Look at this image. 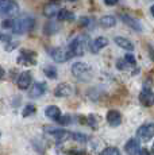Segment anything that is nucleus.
<instances>
[{"instance_id":"423d86ee","label":"nucleus","mask_w":154,"mask_h":155,"mask_svg":"<svg viewBox=\"0 0 154 155\" xmlns=\"http://www.w3.org/2000/svg\"><path fill=\"white\" fill-rule=\"evenodd\" d=\"M137 135L142 140H150L154 136V123L143 124L142 127H139V130L137 131Z\"/></svg>"},{"instance_id":"c9c22d12","label":"nucleus","mask_w":154,"mask_h":155,"mask_svg":"<svg viewBox=\"0 0 154 155\" xmlns=\"http://www.w3.org/2000/svg\"><path fill=\"white\" fill-rule=\"evenodd\" d=\"M152 150H153V155H154V143H153V147H152Z\"/></svg>"},{"instance_id":"f704fd0d","label":"nucleus","mask_w":154,"mask_h":155,"mask_svg":"<svg viewBox=\"0 0 154 155\" xmlns=\"http://www.w3.org/2000/svg\"><path fill=\"white\" fill-rule=\"evenodd\" d=\"M150 12H152V15L154 16V4L152 5V8H150Z\"/></svg>"},{"instance_id":"cd10ccee","label":"nucleus","mask_w":154,"mask_h":155,"mask_svg":"<svg viewBox=\"0 0 154 155\" xmlns=\"http://www.w3.org/2000/svg\"><path fill=\"white\" fill-rule=\"evenodd\" d=\"M58 123L61 124V126H68V124L70 123V121H72V117H70V116H60V119H58Z\"/></svg>"},{"instance_id":"dca6fc26","label":"nucleus","mask_w":154,"mask_h":155,"mask_svg":"<svg viewBox=\"0 0 154 155\" xmlns=\"http://www.w3.org/2000/svg\"><path fill=\"white\" fill-rule=\"evenodd\" d=\"M45 115H46L49 119H52V120H55V121H57L58 119H60V116H61V111H60V108H58V107H55V105H49V107H47V108L45 109Z\"/></svg>"},{"instance_id":"a211bd4d","label":"nucleus","mask_w":154,"mask_h":155,"mask_svg":"<svg viewBox=\"0 0 154 155\" xmlns=\"http://www.w3.org/2000/svg\"><path fill=\"white\" fill-rule=\"evenodd\" d=\"M57 12H58V7H57V4H54V3H47L45 5V8H43V15L47 18L55 16Z\"/></svg>"},{"instance_id":"4be33fe9","label":"nucleus","mask_w":154,"mask_h":155,"mask_svg":"<svg viewBox=\"0 0 154 155\" xmlns=\"http://www.w3.org/2000/svg\"><path fill=\"white\" fill-rule=\"evenodd\" d=\"M43 71H45L46 77H49V78H52V80L57 78V69L54 66H46L43 69Z\"/></svg>"},{"instance_id":"393cba45","label":"nucleus","mask_w":154,"mask_h":155,"mask_svg":"<svg viewBox=\"0 0 154 155\" xmlns=\"http://www.w3.org/2000/svg\"><path fill=\"white\" fill-rule=\"evenodd\" d=\"M100 155H120V153L116 147H107L100 153Z\"/></svg>"},{"instance_id":"5701e85b","label":"nucleus","mask_w":154,"mask_h":155,"mask_svg":"<svg viewBox=\"0 0 154 155\" xmlns=\"http://www.w3.org/2000/svg\"><path fill=\"white\" fill-rule=\"evenodd\" d=\"M72 139H75L76 142H80V143L88 142V136L85 135V134H80V132H73L72 134Z\"/></svg>"},{"instance_id":"2f4dec72","label":"nucleus","mask_w":154,"mask_h":155,"mask_svg":"<svg viewBox=\"0 0 154 155\" xmlns=\"http://www.w3.org/2000/svg\"><path fill=\"white\" fill-rule=\"evenodd\" d=\"M118 2H119V0H104V3L107 5H115Z\"/></svg>"},{"instance_id":"2eb2a0df","label":"nucleus","mask_w":154,"mask_h":155,"mask_svg":"<svg viewBox=\"0 0 154 155\" xmlns=\"http://www.w3.org/2000/svg\"><path fill=\"white\" fill-rule=\"evenodd\" d=\"M107 121L109 126H112V127L119 126V124L122 123V115L118 111H115V109H111V111H108V113H107Z\"/></svg>"},{"instance_id":"ddd939ff","label":"nucleus","mask_w":154,"mask_h":155,"mask_svg":"<svg viewBox=\"0 0 154 155\" xmlns=\"http://www.w3.org/2000/svg\"><path fill=\"white\" fill-rule=\"evenodd\" d=\"M31 81H32V76L30 71H23L22 74L19 76L18 78V88L19 89H27L28 86L31 85Z\"/></svg>"},{"instance_id":"9d476101","label":"nucleus","mask_w":154,"mask_h":155,"mask_svg":"<svg viewBox=\"0 0 154 155\" xmlns=\"http://www.w3.org/2000/svg\"><path fill=\"white\" fill-rule=\"evenodd\" d=\"M73 93V88L69 84H60L54 89V96L55 97H69Z\"/></svg>"},{"instance_id":"e433bc0d","label":"nucleus","mask_w":154,"mask_h":155,"mask_svg":"<svg viewBox=\"0 0 154 155\" xmlns=\"http://www.w3.org/2000/svg\"><path fill=\"white\" fill-rule=\"evenodd\" d=\"M72 2H75V0H72Z\"/></svg>"},{"instance_id":"473e14b6","label":"nucleus","mask_w":154,"mask_h":155,"mask_svg":"<svg viewBox=\"0 0 154 155\" xmlns=\"http://www.w3.org/2000/svg\"><path fill=\"white\" fill-rule=\"evenodd\" d=\"M139 155H150V153L147 151V148H141L139 150Z\"/></svg>"},{"instance_id":"f257e3e1","label":"nucleus","mask_w":154,"mask_h":155,"mask_svg":"<svg viewBox=\"0 0 154 155\" xmlns=\"http://www.w3.org/2000/svg\"><path fill=\"white\" fill-rule=\"evenodd\" d=\"M35 25V20L32 16H28V15H25L22 18H18V19H14V25H12V31L14 34L16 35H22L25 32L32 30Z\"/></svg>"},{"instance_id":"bb28decb","label":"nucleus","mask_w":154,"mask_h":155,"mask_svg":"<svg viewBox=\"0 0 154 155\" xmlns=\"http://www.w3.org/2000/svg\"><path fill=\"white\" fill-rule=\"evenodd\" d=\"M123 61L126 62L127 65H132V66L137 64V61H135V57L132 55V54H126V57L123 58Z\"/></svg>"},{"instance_id":"f03ea898","label":"nucleus","mask_w":154,"mask_h":155,"mask_svg":"<svg viewBox=\"0 0 154 155\" xmlns=\"http://www.w3.org/2000/svg\"><path fill=\"white\" fill-rule=\"evenodd\" d=\"M72 74L80 81H89L92 78V68L85 62H76L72 66Z\"/></svg>"},{"instance_id":"c756f323","label":"nucleus","mask_w":154,"mask_h":155,"mask_svg":"<svg viewBox=\"0 0 154 155\" xmlns=\"http://www.w3.org/2000/svg\"><path fill=\"white\" fill-rule=\"evenodd\" d=\"M18 45H19L18 42H11L10 41V42H7V45H5V50H7V51H11V50L15 49Z\"/></svg>"},{"instance_id":"0eeeda50","label":"nucleus","mask_w":154,"mask_h":155,"mask_svg":"<svg viewBox=\"0 0 154 155\" xmlns=\"http://www.w3.org/2000/svg\"><path fill=\"white\" fill-rule=\"evenodd\" d=\"M139 101H141L142 105H145V107H153L154 105V93L152 89H149V88L142 89V92L139 93Z\"/></svg>"},{"instance_id":"72a5a7b5","label":"nucleus","mask_w":154,"mask_h":155,"mask_svg":"<svg viewBox=\"0 0 154 155\" xmlns=\"http://www.w3.org/2000/svg\"><path fill=\"white\" fill-rule=\"evenodd\" d=\"M4 74H5V71H4V69H3L2 66H0V80L3 78V77H4Z\"/></svg>"},{"instance_id":"7c9ffc66","label":"nucleus","mask_w":154,"mask_h":155,"mask_svg":"<svg viewBox=\"0 0 154 155\" xmlns=\"http://www.w3.org/2000/svg\"><path fill=\"white\" fill-rule=\"evenodd\" d=\"M0 41H3V42H10L11 41V37L7 34H3V32H0Z\"/></svg>"},{"instance_id":"7ed1b4c3","label":"nucleus","mask_w":154,"mask_h":155,"mask_svg":"<svg viewBox=\"0 0 154 155\" xmlns=\"http://www.w3.org/2000/svg\"><path fill=\"white\" fill-rule=\"evenodd\" d=\"M87 37H76L75 39L70 42L69 45V51L72 53L73 57H81L82 54H84L85 51V47H87Z\"/></svg>"},{"instance_id":"c85d7f7f","label":"nucleus","mask_w":154,"mask_h":155,"mask_svg":"<svg viewBox=\"0 0 154 155\" xmlns=\"http://www.w3.org/2000/svg\"><path fill=\"white\" fill-rule=\"evenodd\" d=\"M12 25H14V19H5L2 22L3 28H12Z\"/></svg>"},{"instance_id":"6ab92c4d","label":"nucleus","mask_w":154,"mask_h":155,"mask_svg":"<svg viewBox=\"0 0 154 155\" xmlns=\"http://www.w3.org/2000/svg\"><path fill=\"white\" fill-rule=\"evenodd\" d=\"M100 25L104 28H111L116 25V19H115V16H112V15H105V16H103L102 19H100Z\"/></svg>"},{"instance_id":"f3484780","label":"nucleus","mask_w":154,"mask_h":155,"mask_svg":"<svg viewBox=\"0 0 154 155\" xmlns=\"http://www.w3.org/2000/svg\"><path fill=\"white\" fill-rule=\"evenodd\" d=\"M114 42L116 43L119 47L124 49V50H129V51H132V50H134V45L130 42L129 39H126V38H123V37H115Z\"/></svg>"},{"instance_id":"b1692460","label":"nucleus","mask_w":154,"mask_h":155,"mask_svg":"<svg viewBox=\"0 0 154 155\" xmlns=\"http://www.w3.org/2000/svg\"><path fill=\"white\" fill-rule=\"evenodd\" d=\"M34 113H35V107L32 105V104H28V105L25 107V109H23L22 115H23V117H28V116L34 115Z\"/></svg>"},{"instance_id":"1a4fd4ad","label":"nucleus","mask_w":154,"mask_h":155,"mask_svg":"<svg viewBox=\"0 0 154 155\" xmlns=\"http://www.w3.org/2000/svg\"><path fill=\"white\" fill-rule=\"evenodd\" d=\"M124 150L129 155H137L139 154V150H141V143L137 138H131L129 142L124 146Z\"/></svg>"},{"instance_id":"6e6552de","label":"nucleus","mask_w":154,"mask_h":155,"mask_svg":"<svg viewBox=\"0 0 154 155\" xmlns=\"http://www.w3.org/2000/svg\"><path fill=\"white\" fill-rule=\"evenodd\" d=\"M35 53L30 50H23L20 55L18 57V64L19 65H35Z\"/></svg>"},{"instance_id":"39448f33","label":"nucleus","mask_w":154,"mask_h":155,"mask_svg":"<svg viewBox=\"0 0 154 155\" xmlns=\"http://www.w3.org/2000/svg\"><path fill=\"white\" fill-rule=\"evenodd\" d=\"M49 54L55 62H66L68 59L72 58V53L66 49H61V47H54V49L49 50Z\"/></svg>"},{"instance_id":"20e7f679","label":"nucleus","mask_w":154,"mask_h":155,"mask_svg":"<svg viewBox=\"0 0 154 155\" xmlns=\"http://www.w3.org/2000/svg\"><path fill=\"white\" fill-rule=\"evenodd\" d=\"M19 5L14 0H0V16H15Z\"/></svg>"},{"instance_id":"aec40b11","label":"nucleus","mask_w":154,"mask_h":155,"mask_svg":"<svg viewBox=\"0 0 154 155\" xmlns=\"http://www.w3.org/2000/svg\"><path fill=\"white\" fill-rule=\"evenodd\" d=\"M57 18H58V20H68V22H70V20L75 19V14L70 12L69 10H65V8H62V10H58Z\"/></svg>"},{"instance_id":"a878e982","label":"nucleus","mask_w":154,"mask_h":155,"mask_svg":"<svg viewBox=\"0 0 154 155\" xmlns=\"http://www.w3.org/2000/svg\"><path fill=\"white\" fill-rule=\"evenodd\" d=\"M81 25L91 28L92 26H95V19H92V18H84V19H81Z\"/></svg>"},{"instance_id":"f8f14e48","label":"nucleus","mask_w":154,"mask_h":155,"mask_svg":"<svg viewBox=\"0 0 154 155\" xmlns=\"http://www.w3.org/2000/svg\"><path fill=\"white\" fill-rule=\"evenodd\" d=\"M45 92H46V84L45 82H35V84L32 85V88L30 89L28 96H30L31 99H38V97L43 96Z\"/></svg>"},{"instance_id":"9b49d317","label":"nucleus","mask_w":154,"mask_h":155,"mask_svg":"<svg viewBox=\"0 0 154 155\" xmlns=\"http://www.w3.org/2000/svg\"><path fill=\"white\" fill-rule=\"evenodd\" d=\"M107 45H108V39H107V38H105V37H97L93 42H91L89 47H91V51H92L93 54H97V53H99L102 49H104Z\"/></svg>"},{"instance_id":"412c9836","label":"nucleus","mask_w":154,"mask_h":155,"mask_svg":"<svg viewBox=\"0 0 154 155\" xmlns=\"http://www.w3.org/2000/svg\"><path fill=\"white\" fill-rule=\"evenodd\" d=\"M58 30H60V27H58L57 23L50 22V23H46V25H45L43 32H45L46 35H53V34H55V32H57Z\"/></svg>"},{"instance_id":"4468645a","label":"nucleus","mask_w":154,"mask_h":155,"mask_svg":"<svg viewBox=\"0 0 154 155\" xmlns=\"http://www.w3.org/2000/svg\"><path fill=\"white\" fill-rule=\"evenodd\" d=\"M122 20H123V23H126L129 27H131L132 30H135V31H138V32H141L142 30V25L138 22L137 19H134L132 16H130V15H122Z\"/></svg>"}]
</instances>
